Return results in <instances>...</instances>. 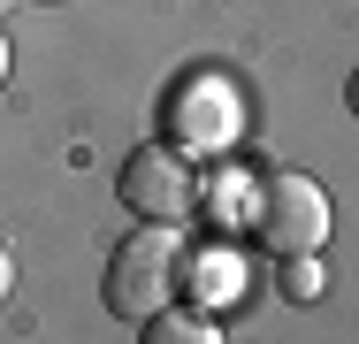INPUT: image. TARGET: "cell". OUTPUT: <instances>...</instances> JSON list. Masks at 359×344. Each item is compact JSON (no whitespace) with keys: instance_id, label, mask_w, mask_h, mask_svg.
I'll list each match as a JSON object with an SVG mask.
<instances>
[{"instance_id":"cell-7","label":"cell","mask_w":359,"mask_h":344,"mask_svg":"<svg viewBox=\"0 0 359 344\" xmlns=\"http://www.w3.org/2000/svg\"><path fill=\"white\" fill-rule=\"evenodd\" d=\"M276 283H283L290 306H298V298H321V260H313V253H283V275H276Z\"/></svg>"},{"instance_id":"cell-5","label":"cell","mask_w":359,"mask_h":344,"mask_svg":"<svg viewBox=\"0 0 359 344\" xmlns=\"http://www.w3.org/2000/svg\"><path fill=\"white\" fill-rule=\"evenodd\" d=\"M138 337L145 344H222V329H215V314H199V306H161Z\"/></svg>"},{"instance_id":"cell-11","label":"cell","mask_w":359,"mask_h":344,"mask_svg":"<svg viewBox=\"0 0 359 344\" xmlns=\"http://www.w3.org/2000/svg\"><path fill=\"white\" fill-rule=\"evenodd\" d=\"M0 84H8V39H0Z\"/></svg>"},{"instance_id":"cell-3","label":"cell","mask_w":359,"mask_h":344,"mask_svg":"<svg viewBox=\"0 0 359 344\" xmlns=\"http://www.w3.org/2000/svg\"><path fill=\"white\" fill-rule=\"evenodd\" d=\"M168 138L191 153V161H222L229 145H237V131H245V100H237V84L229 77H184L176 92H168Z\"/></svg>"},{"instance_id":"cell-9","label":"cell","mask_w":359,"mask_h":344,"mask_svg":"<svg viewBox=\"0 0 359 344\" xmlns=\"http://www.w3.org/2000/svg\"><path fill=\"white\" fill-rule=\"evenodd\" d=\"M15 291V260H8V245H0V298Z\"/></svg>"},{"instance_id":"cell-6","label":"cell","mask_w":359,"mask_h":344,"mask_svg":"<svg viewBox=\"0 0 359 344\" xmlns=\"http://www.w3.org/2000/svg\"><path fill=\"white\" fill-rule=\"evenodd\" d=\"M184 283L199 291V298H229V291H245V260H229V253H199V260H184Z\"/></svg>"},{"instance_id":"cell-8","label":"cell","mask_w":359,"mask_h":344,"mask_svg":"<svg viewBox=\"0 0 359 344\" xmlns=\"http://www.w3.org/2000/svg\"><path fill=\"white\" fill-rule=\"evenodd\" d=\"M252 192H260V184H245V176H222L215 192H207V199H215V222H252Z\"/></svg>"},{"instance_id":"cell-10","label":"cell","mask_w":359,"mask_h":344,"mask_svg":"<svg viewBox=\"0 0 359 344\" xmlns=\"http://www.w3.org/2000/svg\"><path fill=\"white\" fill-rule=\"evenodd\" d=\"M344 100H352V115H359V69H352V84H344Z\"/></svg>"},{"instance_id":"cell-2","label":"cell","mask_w":359,"mask_h":344,"mask_svg":"<svg viewBox=\"0 0 359 344\" xmlns=\"http://www.w3.org/2000/svg\"><path fill=\"white\" fill-rule=\"evenodd\" d=\"M252 237L276 260L283 253H321V237H329V192L313 176H298V168L260 176V192H252Z\"/></svg>"},{"instance_id":"cell-12","label":"cell","mask_w":359,"mask_h":344,"mask_svg":"<svg viewBox=\"0 0 359 344\" xmlns=\"http://www.w3.org/2000/svg\"><path fill=\"white\" fill-rule=\"evenodd\" d=\"M8 8H15V0H0V15H8Z\"/></svg>"},{"instance_id":"cell-4","label":"cell","mask_w":359,"mask_h":344,"mask_svg":"<svg viewBox=\"0 0 359 344\" xmlns=\"http://www.w3.org/2000/svg\"><path fill=\"white\" fill-rule=\"evenodd\" d=\"M115 192H123V206H130L138 222H184V214L199 206V184H191V153H184L176 138H168V145H138V153L123 161Z\"/></svg>"},{"instance_id":"cell-1","label":"cell","mask_w":359,"mask_h":344,"mask_svg":"<svg viewBox=\"0 0 359 344\" xmlns=\"http://www.w3.org/2000/svg\"><path fill=\"white\" fill-rule=\"evenodd\" d=\"M176 291H184V245H176V222H145L138 237L115 245V260H107V314L153 322L161 306H176Z\"/></svg>"}]
</instances>
